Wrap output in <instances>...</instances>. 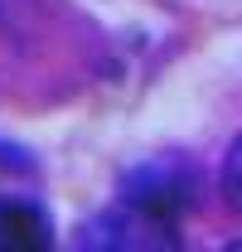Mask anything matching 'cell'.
<instances>
[{
    "label": "cell",
    "mask_w": 242,
    "mask_h": 252,
    "mask_svg": "<svg viewBox=\"0 0 242 252\" xmlns=\"http://www.w3.org/2000/svg\"><path fill=\"white\" fill-rule=\"evenodd\" d=\"M194 199H199V175L184 156H155L121 175V204H131L151 219L180 223L194 209Z\"/></svg>",
    "instance_id": "cell-1"
},
{
    "label": "cell",
    "mask_w": 242,
    "mask_h": 252,
    "mask_svg": "<svg viewBox=\"0 0 242 252\" xmlns=\"http://www.w3.org/2000/svg\"><path fill=\"white\" fill-rule=\"evenodd\" d=\"M78 248H112V252H165V248H184L180 238V223H165V219H151L131 204H112L102 209L97 219L83 223L78 233Z\"/></svg>",
    "instance_id": "cell-2"
},
{
    "label": "cell",
    "mask_w": 242,
    "mask_h": 252,
    "mask_svg": "<svg viewBox=\"0 0 242 252\" xmlns=\"http://www.w3.org/2000/svg\"><path fill=\"white\" fill-rule=\"evenodd\" d=\"M25 204H44V165L30 146L0 141V214Z\"/></svg>",
    "instance_id": "cell-3"
},
{
    "label": "cell",
    "mask_w": 242,
    "mask_h": 252,
    "mask_svg": "<svg viewBox=\"0 0 242 252\" xmlns=\"http://www.w3.org/2000/svg\"><path fill=\"white\" fill-rule=\"evenodd\" d=\"M44 248H54V219L44 204L0 214V252H44Z\"/></svg>",
    "instance_id": "cell-4"
},
{
    "label": "cell",
    "mask_w": 242,
    "mask_h": 252,
    "mask_svg": "<svg viewBox=\"0 0 242 252\" xmlns=\"http://www.w3.org/2000/svg\"><path fill=\"white\" fill-rule=\"evenodd\" d=\"M218 189H223V204L242 214V136L228 146V156H223V170H218Z\"/></svg>",
    "instance_id": "cell-5"
}]
</instances>
